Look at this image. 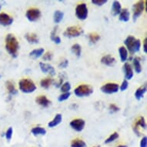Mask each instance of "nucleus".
Segmentation results:
<instances>
[{"label":"nucleus","instance_id":"nucleus-33","mask_svg":"<svg viewBox=\"0 0 147 147\" xmlns=\"http://www.w3.org/2000/svg\"><path fill=\"white\" fill-rule=\"evenodd\" d=\"M118 138H119V133L115 132V133L111 134V135L109 136L106 140H105V143H106V144H109V143H110V142L115 141V140H116V139H118Z\"/></svg>","mask_w":147,"mask_h":147},{"label":"nucleus","instance_id":"nucleus-45","mask_svg":"<svg viewBox=\"0 0 147 147\" xmlns=\"http://www.w3.org/2000/svg\"><path fill=\"white\" fill-rule=\"evenodd\" d=\"M1 9H2V5H0V10H1Z\"/></svg>","mask_w":147,"mask_h":147},{"label":"nucleus","instance_id":"nucleus-40","mask_svg":"<svg viewBox=\"0 0 147 147\" xmlns=\"http://www.w3.org/2000/svg\"><path fill=\"white\" fill-rule=\"evenodd\" d=\"M128 86H129V83H128L127 80H124L123 82H122V84H121L120 87H119V89H120L121 91H124L125 89L128 88Z\"/></svg>","mask_w":147,"mask_h":147},{"label":"nucleus","instance_id":"nucleus-9","mask_svg":"<svg viewBox=\"0 0 147 147\" xmlns=\"http://www.w3.org/2000/svg\"><path fill=\"white\" fill-rule=\"evenodd\" d=\"M26 16L30 22H36L39 20L41 16V12L39 9L36 8H32L27 10Z\"/></svg>","mask_w":147,"mask_h":147},{"label":"nucleus","instance_id":"nucleus-14","mask_svg":"<svg viewBox=\"0 0 147 147\" xmlns=\"http://www.w3.org/2000/svg\"><path fill=\"white\" fill-rule=\"evenodd\" d=\"M39 66H40L42 72H44V73H49L52 76L55 75V69L51 65H49L47 63H40Z\"/></svg>","mask_w":147,"mask_h":147},{"label":"nucleus","instance_id":"nucleus-6","mask_svg":"<svg viewBox=\"0 0 147 147\" xmlns=\"http://www.w3.org/2000/svg\"><path fill=\"white\" fill-rule=\"evenodd\" d=\"M146 1H139L138 3L134 4L133 6V21L136 22L138 18L142 15L143 10L145 8V4H146Z\"/></svg>","mask_w":147,"mask_h":147},{"label":"nucleus","instance_id":"nucleus-20","mask_svg":"<svg viewBox=\"0 0 147 147\" xmlns=\"http://www.w3.org/2000/svg\"><path fill=\"white\" fill-rule=\"evenodd\" d=\"M130 13L127 9H123L119 13V20L122 22H128L129 20Z\"/></svg>","mask_w":147,"mask_h":147},{"label":"nucleus","instance_id":"nucleus-27","mask_svg":"<svg viewBox=\"0 0 147 147\" xmlns=\"http://www.w3.org/2000/svg\"><path fill=\"white\" fill-rule=\"evenodd\" d=\"M133 66H134L136 72H137V73H140V72H142V65H141L140 59L139 57H136L133 59Z\"/></svg>","mask_w":147,"mask_h":147},{"label":"nucleus","instance_id":"nucleus-16","mask_svg":"<svg viewBox=\"0 0 147 147\" xmlns=\"http://www.w3.org/2000/svg\"><path fill=\"white\" fill-rule=\"evenodd\" d=\"M121 10V4L119 1H114L113 3V5H112V9H111V13L113 16H118L120 13Z\"/></svg>","mask_w":147,"mask_h":147},{"label":"nucleus","instance_id":"nucleus-38","mask_svg":"<svg viewBox=\"0 0 147 147\" xmlns=\"http://www.w3.org/2000/svg\"><path fill=\"white\" fill-rule=\"evenodd\" d=\"M53 53H51V52H47L46 54H44L43 59L45 61H51L52 59H53Z\"/></svg>","mask_w":147,"mask_h":147},{"label":"nucleus","instance_id":"nucleus-43","mask_svg":"<svg viewBox=\"0 0 147 147\" xmlns=\"http://www.w3.org/2000/svg\"><path fill=\"white\" fill-rule=\"evenodd\" d=\"M143 50H144L145 53H147V39H144V41H143Z\"/></svg>","mask_w":147,"mask_h":147},{"label":"nucleus","instance_id":"nucleus-34","mask_svg":"<svg viewBox=\"0 0 147 147\" xmlns=\"http://www.w3.org/2000/svg\"><path fill=\"white\" fill-rule=\"evenodd\" d=\"M61 91L63 92V93L64 92H69L70 89H71V85L69 82H64L60 87Z\"/></svg>","mask_w":147,"mask_h":147},{"label":"nucleus","instance_id":"nucleus-29","mask_svg":"<svg viewBox=\"0 0 147 147\" xmlns=\"http://www.w3.org/2000/svg\"><path fill=\"white\" fill-rule=\"evenodd\" d=\"M71 50H72V53L75 54L78 58L80 57V56H81V52H82V48H81L80 45H79V44H74V45H72Z\"/></svg>","mask_w":147,"mask_h":147},{"label":"nucleus","instance_id":"nucleus-21","mask_svg":"<svg viewBox=\"0 0 147 147\" xmlns=\"http://www.w3.org/2000/svg\"><path fill=\"white\" fill-rule=\"evenodd\" d=\"M44 53V49L40 48V49H34L32 52H30L29 53V56L32 57L34 59H38L39 57H41Z\"/></svg>","mask_w":147,"mask_h":147},{"label":"nucleus","instance_id":"nucleus-4","mask_svg":"<svg viewBox=\"0 0 147 147\" xmlns=\"http://www.w3.org/2000/svg\"><path fill=\"white\" fill-rule=\"evenodd\" d=\"M93 92V89L89 85H80L74 90V93L78 97L89 96Z\"/></svg>","mask_w":147,"mask_h":147},{"label":"nucleus","instance_id":"nucleus-35","mask_svg":"<svg viewBox=\"0 0 147 147\" xmlns=\"http://www.w3.org/2000/svg\"><path fill=\"white\" fill-rule=\"evenodd\" d=\"M70 92H64L63 94H61L58 97V100L59 102H63L67 100L70 96Z\"/></svg>","mask_w":147,"mask_h":147},{"label":"nucleus","instance_id":"nucleus-39","mask_svg":"<svg viewBox=\"0 0 147 147\" xmlns=\"http://www.w3.org/2000/svg\"><path fill=\"white\" fill-rule=\"evenodd\" d=\"M109 111L111 112V113H116V112H118L119 110V109L117 106H116L115 104H111V105H109Z\"/></svg>","mask_w":147,"mask_h":147},{"label":"nucleus","instance_id":"nucleus-25","mask_svg":"<svg viewBox=\"0 0 147 147\" xmlns=\"http://www.w3.org/2000/svg\"><path fill=\"white\" fill-rule=\"evenodd\" d=\"M63 16H64V13L63 12H61L59 10L56 11L53 15V20L55 23H59L63 20Z\"/></svg>","mask_w":147,"mask_h":147},{"label":"nucleus","instance_id":"nucleus-28","mask_svg":"<svg viewBox=\"0 0 147 147\" xmlns=\"http://www.w3.org/2000/svg\"><path fill=\"white\" fill-rule=\"evenodd\" d=\"M56 31H57V26L54 27V29H53V30L52 31V32H51V35H50L51 39H52L55 43L60 44L61 39L59 37V36H56Z\"/></svg>","mask_w":147,"mask_h":147},{"label":"nucleus","instance_id":"nucleus-24","mask_svg":"<svg viewBox=\"0 0 147 147\" xmlns=\"http://www.w3.org/2000/svg\"><path fill=\"white\" fill-rule=\"evenodd\" d=\"M119 56H120L121 61L124 63L128 59V51L125 47L124 46H121L120 48L119 49Z\"/></svg>","mask_w":147,"mask_h":147},{"label":"nucleus","instance_id":"nucleus-15","mask_svg":"<svg viewBox=\"0 0 147 147\" xmlns=\"http://www.w3.org/2000/svg\"><path fill=\"white\" fill-rule=\"evenodd\" d=\"M36 103H38L39 106H42V107H48V106H50L51 101L49 99H48V98L46 96H39L36 99Z\"/></svg>","mask_w":147,"mask_h":147},{"label":"nucleus","instance_id":"nucleus-32","mask_svg":"<svg viewBox=\"0 0 147 147\" xmlns=\"http://www.w3.org/2000/svg\"><path fill=\"white\" fill-rule=\"evenodd\" d=\"M89 39L92 43H96L100 39V36L96 32H92L89 35Z\"/></svg>","mask_w":147,"mask_h":147},{"label":"nucleus","instance_id":"nucleus-19","mask_svg":"<svg viewBox=\"0 0 147 147\" xmlns=\"http://www.w3.org/2000/svg\"><path fill=\"white\" fill-rule=\"evenodd\" d=\"M25 38L29 43L36 44L39 42V38L36 33H27L25 35Z\"/></svg>","mask_w":147,"mask_h":147},{"label":"nucleus","instance_id":"nucleus-26","mask_svg":"<svg viewBox=\"0 0 147 147\" xmlns=\"http://www.w3.org/2000/svg\"><path fill=\"white\" fill-rule=\"evenodd\" d=\"M32 133L33 134L34 136H39L42 135L43 136L46 133V130L42 127H40V126H37V127H34L32 129Z\"/></svg>","mask_w":147,"mask_h":147},{"label":"nucleus","instance_id":"nucleus-11","mask_svg":"<svg viewBox=\"0 0 147 147\" xmlns=\"http://www.w3.org/2000/svg\"><path fill=\"white\" fill-rule=\"evenodd\" d=\"M13 22V19L9 15L6 14L5 12L0 13V25L3 26H9L12 25Z\"/></svg>","mask_w":147,"mask_h":147},{"label":"nucleus","instance_id":"nucleus-37","mask_svg":"<svg viewBox=\"0 0 147 147\" xmlns=\"http://www.w3.org/2000/svg\"><path fill=\"white\" fill-rule=\"evenodd\" d=\"M107 2H108L107 0H92V3L96 5H98V6H102L104 4H106Z\"/></svg>","mask_w":147,"mask_h":147},{"label":"nucleus","instance_id":"nucleus-36","mask_svg":"<svg viewBox=\"0 0 147 147\" xmlns=\"http://www.w3.org/2000/svg\"><path fill=\"white\" fill-rule=\"evenodd\" d=\"M12 134H13V129L12 127H9L7 129V131L5 132V138L8 141H10L12 137Z\"/></svg>","mask_w":147,"mask_h":147},{"label":"nucleus","instance_id":"nucleus-5","mask_svg":"<svg viewBox=\"0 0 147 147\" xmlns=\"http://www.w3.org/2000/svg\"><path fill=\"white\" fill-rule=\"evenodd\" d=\"M83 33V29L80 26H75L68 27L64 32V36L68 38H75L81 36Z\"/></svg>","mask_w":147,"mask_h":147},{"label":"nucleus","instance_id":"nucleus-22","mask_svg":"<svg viewBox=\"0 0 147 147\" xmlns=\"http://www.w3.org/2000/svg\"><path fill=\"white\" fill-rule=\"evenodd\" d=\"M146 92V85H143L142 86L140 87L139 89H136V91L135 92V97L136 99L140 100V99H142L143 97V95Z\"/></svg>","mask_w":147,"mask_h":147},{"label":"nucleus","instance_id":"nucleus-23","mask_svg":"<svg viewBox=\"0 0 147 147\" xmlns=\"http://www.w3.org/2000/svg\"><path fill=\"white\" fill-rule=\"evenodd\" d=\"M5 85H6V89H7L9 95L14 96V95L17 94V90L15 88L14 83L12 81H7V82H5Z\"/></svg>","mask_w":147,"mask_h":147},{"label":"nucleus","instance_id":"nucleus-31","mask_svg":"<svg viewBox=\"0 0 147 147\" xmlns=\"http://www.w3.org/2000/svg\"><path fill=\"white\" fill-rule=\"evenodd\" d=\"M53 82V79H50V78H46V79H44V80H41L40 85H41V86L42 87V88H44V89H49Z\"/></svg>","mask_w":147,"mask_h":147},{"label":"nucleus","instance_id":"nucleus-10","mask_svg":"<svg viewBox=\"0 0 147 147\" xmlns=\"http://www.w3.org/2000/svg\"><path fill=\"white\" fill-rule=\"evenodd\" d=\"M85 121L82 119H76L71 121L70 126L77 132H81L85 127Z\"/></svg>","mask_w":147,"mask_h":147},{"label":"nucleus","instance_id":"nucleus-47","mask_svg":"<svg viewBox=\"0 0 147 147\" xmlns=\"http://www.w3.org/2000/svg\"><path fill=\"white\" fill-rule=\"evenodd\" d=\"M1 76H1V75H0V77H1Z\"/></svg>","mask_w":147,"mask_h":147},{"label":"nucleus","instance_id":"nucleus-18","mask_svg":"<svg viewBox=\"0 0 147 147\" xmlns=\"http://www.w3.org/2000/svg\"><path fill=\"white\" fill-rule=\"evenodd\" d=\"M62 119H63V116H62L60 113L56 114L53 120L50 121V122L48 123V126L49 128L55 127V126L58 125L59 124L62 122Z\"/></svg>","mask_w":147,"mask_h":147},{"label":"nucleus","instance_id":"nucleus-42","mask_svg":"<svg viewBox=\"0 0 147 147\" xmlns=\"http://www.w3.org/2000/svg\"><path fill=\"white\" fill-rule=\"evenodd\" d=\"M140 147H147V137L144 136L140 141Z\"/></svg>","mask_w":147,"mask_h":147},{"label":"nucleus","instance_id":"nucleus-17","mask_svg":"<svg viewBox=\"0 0 147 147\" xmlns=\"http://www.w3.org/2000/svg\"><path fill=\"white\" fill-rule=\"evenodd\" d=\"M116 62V59L114 57H113L110 55H106V56H104L101 59V63L102 64L106 65H108V66H111L115 63Z\"/></svg>","mask_w":147,"mask_h":147},{"label":"nucleus","instance_id":"nucleus-44","mask_svg":"<svg viewBox=\"0 0 147 147\" xmlns=\"http://www.w3.org/2000/svg\"><path fill=\"white\" fill-rule=\"evenodd\" d=\"M117 147H127V146H124V145H120V146H118Z\"/></svg>","mask_w":147,"mask_h":147},{"label":"nucleus","instance_id":"nucleus-7","mask_svg":"<svg viewBox=\"0 0 147 147\" xmlns=\"http://www.w3.org/2000/svg\"><path fill=\"white\" fill-rule=\"evenodd\" d=\"M76 16L80 20H85L88 16V8L86 4L81 3L76 8Z\"/></svg>","mask_w":147,"mask_h":147},{"label":"nucleus","instance_id":"nucleus-13","mask_svg":"<svg viewBox=\"0 0 147 147\" xmlns=\"http://www.w3.org/2000/svg\"><path fill=\"white\" fill-rule=\"evenodd\" d=\"M123 70H124V73H125V80H130L133 77V68L130 64L128 63H125L123 65Z\"/></svg>","mask_w":147,"mask_h":147},{"label":"nucleus","instance_id":"nucleus-1","mask_svg":"<svg viewBox=\"0 0 147 147\" xmlns=\"http://www.w3.org/2000/svg\"><path fill=\"white\" fill-rule=\"evenodd\" d=\"M20 49V44L17 39L12 34H8L5 37V49L10 56L16 58Z\"/></svg>","mask_w":147,"mask_h":147},{"label":"nucleus","instance_id":"nucleus-8","mask_svg":"<svg viewBox=\"0 0 147 147\" xmlns=\"http://www.w3.org/2000/svg\"><path fill=\"white\" fill-rule=\"evenodd\" d=\"M119 86L118 84L113 82H109L101 87V91L106 94H113L119 91Z\"/></svg>","mask_w":147,"mask_h":147},{"label":"nucleus","instance_id":"nucleus-3","mask_svg":"<svg viewBox=\"0 0 147 147\" xmlns=\"http://www.w3.org/2000/svg\"><path fill=\"white\" fill-rule=\"evenodd\" d=\"M20 89L24 93H32L36 89V86L32 80L22 79L19 82Z\"/></svg>","mask_w":147,"mask_h":147},{"label":"nucleus","instance_id":"nucleus-41","mask_svg":"<svg viewBox=\"0 0 147 147\" xmlns=\"http://www.w3.org/2000/svg\"><path fill=\"white\" fill-rule=\"evenodd\" d=\"M68 65H69V61H68L67 59H63V60L59 63V68H63V69H64V68L67 67Z\"/></svg>","mask_w":147,"mask_h":147},{"label":"nucleus","instance_id":"nucleus-2","mask_svg":"<svg viewBox=\"0 0 147 147\" xmlns=\"http://www.w3.org/2000/svg\"><path fill=\"white\" fill-rule=\"evenodd\" d=\"M125 46H126V49L129 51V53L133 55L135 53L139 52L140 49V46H141V42L140 39H136L133 36H129L125 39L124 41Z\"/></svg>","mask_w":147,"mask_h":147},{"label":"nucleus","instance_id":"nucleus-46","mask_svg":"<svg viewBox=\"0 0 147 147\" xmlns=\"http://www.w3.org/2000/svg\"><path fill=\"white\" fill-rule=\"evenodd\" d=\"M95 147H100V146H95Z\"/></svg>","mask_w":147,"mask_h":147},{"label":"nucleus","instance_id":"nucleus-30","mask_svg":"<svg viewBox=\"0 0 147 147\" xmlns=\"http://www.w3.org/2000/svg\"><path fill=\"white\" fill-rule=\"evenodd\" d=\"M86 142L80 139H76L73 140L71 142V147H86Z\"/></svg>","mask_w":147,"mask_h":147},{"label":"nucleus","instance_id":"nucleus-12","mask_svg":"<svg viewBox=\"0 0 147 147\" xmlns=\"http://www.w3.org/2000/svg\"><path fill=\"white\" fill-rule=\"evenodd\" d=\"M139 126L142 127V129H146V121H145L144 118H143L142 116H140V118L136 121L135 124L133 125V130H134L135 133L136 134H137L138 136H140V132L139 131V128H138Z\"/></svg>","mask_w":147,"mask_h":147}]
</instances>
